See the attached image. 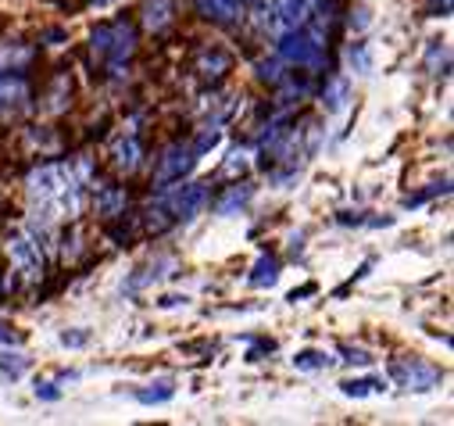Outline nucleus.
Here are the masks:
<instances>
[{
    "mask_svg": "<svg viewBox=\"0 0 454 426\" xmlns=\"http://www.w3.org/2000/svg\"><path fill=\"white\" fill-rule=\"evenodd\" d=\"M93 51L100 54V58H107V61H126L133 51H137V33H133V26L126 22V19H119V22H111V26H100V29H93Z\"/></svg>",
    "mask_w": 454,
    "mask_h": 426,
    "instance_id": "obj_1",
    "label": "nucleus"
},
{
    "mask_svg": "<svg viewBox=\"0 0 454 426\" xmlns=\"http://www.w3.org/2000/svg\"><path fill=\"white\" fill-rule=\"evenodd\" d=\"M12 262H15V269H19L29 283H36V280L43 276V248H40V237H33V233H15V237H12Z\"/></svg>",
    "mask_w": 454,
    "mask_h": 426,
    "instance_id": "obj_2",
    "label": "nucleus"
},
{
    "mask_svg": "<svg viewBox=\"0 0 454 426\" xmlns=\"http://www.w3.org/2000/svg\"><path fill=\"white\" fill-rule=\"evenodd\" d=\"M193 147L190 144H172L165 154H161V162H158V172H154V183L158 186H168V183H179L190 169H193Z\"/></svg>",
    "mask_w": 454,
    "mask_h": 426,
    "instance_id": "obj_3",
    "label": "nucleus"
},
{
    "mask_svg": "<svg viewBox=\"0 0 454 426\" xmlns=\"http://www.w3.org/2000/svg\"><path fill=\"white\" fill-rule=\"evenodd\" d=\"M390 373L408 390H433L440 383V369H433V366H426L419 359H401V362L390 366Z\"/></svg>",
    "mask_w": 454,
    "mask_h": 426,
    "instance_id": "obj_4",
    "label": "nucleus"
},
{
    "mask_svg": "<svg viewBox=\"0 0 454 426\" xmlns=\"http://www.w3.org/2000/svg\"><path fill=\"white\" fill-rule=\"evenodd\" d=\"M165 201L172 204V216L176 219H193L197 211L204 208V201H207V190L200 183H186V186H176Z\"/></svg>",
    "mask_w": 454,
    "mask_h": 426,
    "instance_id": "obj_5",
    "label": "nucleus"
},
{
    "mask_svg": "<svg viewBox=\"0 0 454 426\" xmlns=\"http://www.w3.org/2000/svg\"><path fill=\"white\" fill-rule=\"evenodd\" d=\"M308 12H311L308 0H276L272 4V29L279 36L290 33V29H301L308 22Z\"/></svg>",
    "mask_w": 454,
    "mask_h": 426,
    "instance_id": "obj_6",
    "label": "nucleus"
},
{
    "mask_svg": "<svg viewBox=\"0 0 454 426\" xmlns=\"http://www.w3.org/2000/svg\"><path fill=\"white\" fill-rule=\"evenodd\" d=\"M179 269V262L172 258V255H158L151 265H144V269H137V276L126 283V290L129 294H137V290H144V287H151V283H158V280H165V276H172Z\"/></svg>",
    "mask_w": 454,
    "mask_h": 426,
    "instance_id": "obj_7",
    "label": "nucleus"
},
{
    "mask_svg": "<svg viewBox=\"0 0 454 426\" xmlns=\"http://www.w3.org/2000/svg\"><path fill=\"white\" fill-rule=\"evenodd\" d=\"M26 104H29V90L26 83H0V119H12L19 112H26Z\"/></svg>",
    "mask_w": 454,
    "mask_h": 426,
    "instance_id": "obj_8",
    "label": "nucleus"
},
{
    "mask_svg": "<svg viewBox=\"0 0 454 426\" xmlns=\"http://www.w3.org/2000/svg\"><path fill=\"white\" fill-rule=\"evenodd\" d=\"M197 8L204 12V19L215 22H233L244 12V0H197Z\"/></svg>",
    "mask_w": 454,
    "mask_h": 426,
    "instance_id": "obj_9",
    "label": "nucleus"
},
{
    "mask_svg": "<svg viewBox=\"0 0 454 426\" xmlns=\"http://www.w3.org/2000/svg\"><path fill=\"white\" fill-rule=\"evenodd\" d=\"M230 65H233L230 51H218V47H211V51H204V58H200L197 72H200L204 79H218V75L230 72Z\"/></svg>",
    "mask_w": 454,
    "mask_h": 426,
    "instance_id": "obj_10",
    "label": "nucleus"
},
{
    "mask_svg": "<svg viewBox=\"0 0 454 426\" xmlns=\"http://www.w3.org/2000/svg\"><path fill=\"white\" fill-rule=\"evenodd\" d=\"M172 22V0H147L144 4V26L151 33H161Z\"/></svg>",
    "mask_w": 454,
    "mask_h": 426,
    "instance_id": "obj_11",
    "label": "nucleus"
},
{
    "mask_svg": "<svg viewBox=\"0 0 454 426\" xmlns=\"http://www.w3.org/2000/svg\"><path fill=\"white\" fill-rule=\"evenodd\" d=\"M140 140L137 137H129V140H122L119 147H115V169L119 172H137L140 169Z\"/></svg>",
    "mask_w": 454,
    "mask_h": 426,
    "instance_id": "obj_12",
    "label": "nucleus"
},
{
    "mask_svg": "<svg viewBox=\"0 0 454 426\" xmlns=\"http://www.w3.org/2000/svg\"><path fill=\"white\" fill-rule=\"evenodd\" d=\"M348 79L344 75H333L325 93H322V104H325V112H344V104H348Z\"/></svg>",
    "mask_w": 454,
    "mask_h": 426,
    "instance_id": "obj_13",
    "label": "nucleus"
},
{
    "mask_svg": "<svg viewBox=\"0 0 454 426\" xmlns=\"http://www.w3.org/2000/svg\"><path fill=\"white\" fill-rule=\"evenodd\" d=\"M251 201V186L247 183H240V186H233L230 193H225L222 201H218V216H233L237 208H244Z\"/></svg>",
    "mask_w": 454,
    "mask_h": 426,
    "instance_id": "obj_14",
    "label": "nucleus"
},
{
    "mask_svg": "<svg viewBox=\"0 0 454 426\" xmlns=\"http://www.w3.org/2000/svg\"><path fill=\"white\" fill-rule=\"evenodd\" d=\"M122 204H126V193L119 186H104L100 197H97V211H100V216H119Z\"/></svg>",
    "mask_w": 454,
    "mask_h": 426,
    "instance_id": "obj_15",
    "label": "nucleus"
},
{
    "mask_svg": "<svg viewBox=\"0 0 454 426\" xmlns=\"http://www.w3.org/2000/svg\"><path fill=\"white\" fill-rule=\"evenodd\" d=\"M348 61H351V68H355L358 75H369V72H372V54H369L365 43H351V47H348Z\"/></svg>",
    "mask_w": 454,
    "mask_h": 426,
    "instance_id": "obj_16",
    "label": "nucleus"
},
{
    "mask_svg": "<svg viewBox=\"0 0 454 426\" xmlns=\"http://www.w3.org/2000/svg\"><path fill=\"white\" fill-rule=\"evenodd\" d=\"M276 276H279V262H276V258H262V262L254 265L251 283H254V287H272V283H276Z\"/></svg>",
    "mask_w": 454,
    "mask_h": 426,
    "instance_id": "obj_17",
    "label": "nucleus"
},
{
    "mask_svg": "<svg viewBox=\"0 0 454 426\" xmlns=\"http://www.w3.org/2000/svg\"><path fill=\"white\" fill-rule=\"evenodd\" d=\"M172 394H176L172 380H158V383H151V390H137V401H144V405H154V401H168Z\"/></svg>",
    "mask_w": 454,
    "mask_h": 426,
    "instance_id": "obj_18",
    "label": "nucleus"
},
{
    "mask_svg": "<svg viewBox=\"0 0 454 426\" xmlns=\"http://www.w3.org/2000/svg\"><path fill=\"white\" fill-rule=\"evenodd\" d=\"M333 359L325 355V351H301L297 359H294V366L297 369H304V373H315V369H325Z\"/></svg>",
    "mask_w": 454,
    "mask_h": 426,
    "instance_id": "obj_19",
    "label": "nucleus"
},
{
    "mask_svg": "<svg viewBox=\"0 0 454 426\" xmlns=\"http://www.w3.org/2000/svg\"><path fill=\"white\" fill-rule=\"evenodd\" d=\"M380 390H383V380H348L344 383L348 398H365V394H380Z\"/></svg>",
    "mask_w": 454,
    "mask_h": 426,
    "instance_id": "obj_20",
    "label": "nucleus"
},
{
    "mask_svg": "<svg viewBox=\"0 0 454 426\" xmlns=\"http://www.w3.org/2000/svg\"><path fill=\"white\" fill-rule=\"evenodd\" d=\"M68 380H75V373H61L58 380H43V383H36V398H43V401L61 398V387H58V383H68Z\"/></svg>",
    "mask_w": 454,
    "mask_h": 426,
    "instance_id": "obj_21",
    "label": "nucleus"
},
{
    "mask_svg": "<svg viewBox=\"0 0 454 426\" xmlns=\"http://www.w3.org/2000/svg\"><path fill=\"white\" fill-rule=\"evenodd\" d=\"M344 355H348V362H355V366H369V362H372V355L362 351V348H344Z\"/></svg>",
    "mask_w": 454,
    "mask_h": 426,
    "instance_id": "obj_22",
    "label": "nucleus"
},
{
    "mask_svg": "<svg viewBox=\"0 0 454 426\" xmlns=\"http://www.w3.org/2000/svg\"><path fill=\"white\" fill-rule=\"evenodd\" d=\"M244 172V154H230V162H225V172L222 176H237Z\"/></svg>",
    "mask_w": 454,
    "mask_h": 426,
    "instance_id": "obj_23",
    "label": "nucleus"
},
{
    "mask_svg": "<svg viewBox=\"0 0 454 426\" xmlns=\"http://www.w3.org/2000/svg\"><path fill=\"white\" fill-rule=\"evenodd\" d=\"M61 344H72V348H79V344H86V334H61Z\"/></svg>",
    "mask_w": 454,
    "mask_h": 426,
    "instance_id": "obj_24",
    "label": "nucleus"
},
{
    "mask_svg": "<svg viewBox=\"0 0 454 426\" xmlns=\"http://www.w3.org/2000/svg\"><path fill=\"white\" fill-rule=\"evenodd\" d=\"M15 341H19V337H15L8 327H0V344H15Z\"/></svg>",
    "mask_w": 454,
    "mask_h": 426,
    "instance_id": "obj_25",
    "label": "nucleus"
},
{
    "mask_svg": "<svg viewBox=\"0 0 454 426\" xmlns=\"http://www.w3.org/2000/svg\"><path fill=\"white\" fill-rule=\"evenodd\" d=\"M93 4H111V0H93Z\"/></svg>",
    "mask_w": 454,
    "mask_h": 426,
    "instance_id": "obj_26",
    "label": "nucleus"
}]
</instances>
